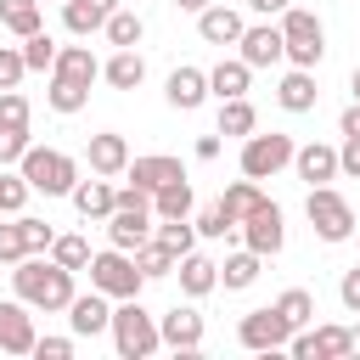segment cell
I'll return each instance as SVG.
<instances>
[{"instance_id": "6da1fadb", "label": "cell", "mask_w": 360, "mask_h": 360, "mask_svg": "<svg viewBox=\"0 0 360 360\" xmlns=\"http://www.w3.org/2000/svg\"><path fill=\"white\" fill-rule=\"evenodd\" d=\"M11 292L28 304V309H45V315H62L73 304V270H62L51 253H22L11 264Z\"/></svg>"}, {"instance_id": "7a4b0ae2", "label": "cell", "mask_w": 360, "mask_h": 360, "mask_svg": "<svg viewBox=\"0 0 360 360\" xmlns=\"http://www.w3.org/2000/svg\"><path fill=\"white\" fill-rule=\"evenodd\" d=\"M112 349H118V360H146V354H158L163 349V338H158V315L141 304V298H118V309H112Z\"/></svg>"}, {"instance_id": "3957f363", "label": "cell", "mask_w": 360, "mask_h": 360, "mask_svg": "<svg viewBox=\"0 0 360 360\" xmlns=\"http://www.w3.org/2000/svg\"><path fill=\"white\" fill-rule=\"evenodd\" d=\"M281 56H287L292 68H321V56H326V28H321L315 11H304V6H287V11H281Z\"/></svg>"}, {"instance_id": "277c9868", "label": "cell", "mask_w": 360, "mask_h": 360, "mask_svg": "<svg viewBox=\"0 0 360 360\" xmlns=\"http://www.w3.org/2000/svg\"><path fill=\"white\" fill-rule=\"evenodd\" d=\"M17 169H22V180H28L34 191H45V197H68L73 180H79V163H73L68 152H56V146H28V152L17 158Z\"/></svg>"}, {"instance_id": "5b68a950", "label": "cell", "mask_w": 360, "mask_h": 360, "mask_svg": "<svg viewBox=\"0 0 360 360\" xmlns=\"http://www.w3.org/2000/svg\"><path fill=\"white\" fill-rule=\"evenodd\" d=\"M304 214H309V225H315L321 242H349L354 236V208H349V197L338 186H309Z\"/></svg>"}, {"instance_id": "8992f818", "label": "cell", "mask_w": 360, "mask_h": 360, "mask_svg": "<svg viewBox=\"0 0 360 360\" xmlns=\"http://www.w3.org/2000/svg\"><path fill=\"white\" fill-rule=\"evenodd\" d=\"M90 287L96 292H107V298H141V287H146V276L135 270V253H124V248H107V253H90Z\"/></svg>"}, {"instance_id": "52a82bcc", "label": "cell", "mask_w": 360, "mask_h": 360, "mask_svg": "<svg viewBox=\"0 0 360 360\" xmlns=\"http://www.w3.org/2000/svg\"><path fill=\"white\" fill-rule=\"evenodd\" d=\"M292 135H281V129H270V135H242V174L248 180H270V174H281L287 163H292Z\"/></svg>"}, {"instance_id": "ba28073f", "label": "cell", "mask_w": 360, "mask_h": 360, "mask_svg": "<svg viewBox=\"0 0 360 360\" xmlns=\"http://www.w3.org/2000/svg\"><path fill=\"white\" fill-rule=\"evenodd\" d=\"M287 338H292V321H287L276 304L248 309V315L236 321V343H242V349H253V354H281V349H287Z\"/></svg>"}, {"instance_id": "9c48e42d", "label": "cell", "mask_w": 360, "mask_h": 360, "mask_svg": "<svg viewBox=\"0 0 360 360\" xmlns=\"http://www.w3.org/2000/svg\"><path fill=\"white\" fill-rule=\"evenodd\" d=\"M236 231H242V248H253L259 259H276V253H281V242H287L281 208H276L270 197H264V202H259V208H253V214H248V219H242Z\"/></svg>"}, {"instance_id": "30bf717a", "label": "cell", "mask_w": 360, "mask_h": 360, "mask_svg": "<svg viewBox=\"0 0 360 360\" xmlns=\"http://www.w3.org/2000/svg\"><path fill=\"white\" fill-rule=\"evenodd\" d=\"M68 315V326H73V338H101L107 326H112V304H107V292H73V304L62 309Z\"/></svg>"}, {"instance_id": "8fae6325", "label": "cell", "mask_w": 360, "mask_h": 360, "mask_svg": "<svg viewBox=\"0 0 360 360\" xmlns=\"http://www.w3.org/2000/svg\"><path fill=\"white\" fill-rule=\"evenodd\" d=\"M158 338H163V349L191 354V349H202V315L191 304H174L169 315H158Z\"/></svg>"}, {"instance_id": "7c38bea8", "label": "cell", "mask_w": 360, "mask_h": 360, "mask_svg": "<svg viewBox=\"0 0 360 360\" xmlns=\"http://www.w3.org/2000/svg\"><path fill=\"white\" fill-rule=\"evenodd\" d=\"M34 309L22 298H6L0 304V354H34Z\"/></svg>"}, {"instance_id": "4fadbf2b", "label": "cell", "mask_w": 360, "mask_h": 360, "mask_svg": "<svg viewBox=\"0 0 360 360\" xmlns=\"http://www.w3.org/2000/svg\"><path fill=\"white\" fill-rule=\"evenodd\" d=\"M236 51H242V62L248 68H276V62H287L281 56V22H253V28H242V39H236Z\"/></svg>"}, {"instance_id": "5bb4252c", "label": "cell", "mask_w": 360, "mask_h": 360, "mask_svg": "<svg viewBox=\"0 0 360 360\" xmlns=\"http://www.w3.org/2000/svg\"><path fill=\"white\" fill-rule=\"evenodd\" d=\"M292 169H298L304 186H332V180H338V146L304 141V146H292Z\"/></svg>"}, {"instance_id": "9a60e30c", "label": "cell", "mask_w": 360, "mask_h": 360, "mask_svg": "<svg viewBox=\"0 0 360 360\" xmlns=\"http://www.w3.org/2000/svg\"><path fill=\"white\" fill-rule=\"evenodd\" d=\"M152 219H158L152 208H112V214H107V242L124 248V253H135V248L152 236Z\"/></svg>"}, {"instance_id": "2e32d148", "label": "cell", "mask_w": 360, "mask_h": 360, "mask_svg": "<svg viewBox=\"0 0 360 360\" xmlns=\"http://www.w3.org/2000/svg\"><path fill=\"white\" fill-rule=\"evenodd\" d=\"M242 28H248V22H242V11H236V6H225V0H214V6H202V11H197V34H202L208 45H236V39H242Z\"/></svg>"}, {"instance_id": "e0dca14e", "label": "cell", "mask_w": 360, "mask_h": 360, "mask_svg": "<svg viewBox=\"0 0 360 360\" xmlns=\"http://www.w3.org/2000/svg\"><path fill=\"white\" fill-rule=\"evenodd\" d=\"M84 158H90V174H124L129 169V141L118 135V129H101V135H90V146H84Z\"/></svg>"}, {"instance_id": "ac0fdd59", "label": "cell", "mask_w": 360, "mask_h": 360, "mask_svg": "<svg viewBox=\"0 0 360 360\" xmlns=\"http://www.w3.org/2000/svg\"><path fill=\"white\" fill-rule=\"evenodd\" d=\"M174 276H180V292L186 298H208L214 287H219V264L208 259V253H180V264H174Z\"/></svg>"}, {"instance_id": "d6986e66", "label": "cell", "mask_w": 360, "mask_h": 360, "mask_svg": "<svg viewBox=\"0 0 360 360\" xmlns=\"http://www.w3.org/2000/svg\"><path fill=\"white\" fill-rule=\"evenodd\" d=\"M163 96H169V107L197 112V107L208 101V73H202V68H174V73H169V84H163Z\"/></svg>"}, {"instance_id": "ffe728a7", "label": "cell", "mask_w": 360, "mask_h": 360, "mask_svg": "<svg viewBox=\"0 0 360 360\" xmlns=\"http://www.w3.org/2000/svg\"><path fill=\"white\" fill-rule=\"evenodd\" d=\"M135 186H146V191H158V186H169V180H180L186 169H180V158H169V152H146V158H135L129 152V169H124Z\"/></svg>"}, {"instance_id": "44dd1931", "label": "cell", "mask_w": 360, "mask_h": 360, "mask_svg": "<svg viewBox=\"0 0 360 360\" xmlns=\"http://www.w3.org/2000/svg\"><path fill=\"white\" fill-rule=\"evenodd\" d=\"M56 79H73V84H96L101 79V62L90 45H56V62H51Z\"/></svg>"}, {"instance_id": "7402d4cb", "label": "cell", "mask_w": 360, "mask_h": 360, "mask_svg": "<svg viewBox=\"0 0 360 360\" xmlns=\"http://www.w3.org/2000/svg\"><path fill=\"white\" fill-rule=\"evenodd\" d=\"M315 68H292V73H281V84H276V101H281V112H309L315 107Z\"/></svg>"}, {"instance_id": "603a6c76", "label": "cell", "mask_w": 360, "mask_h": 360, "mask_svg": "<svg viewBox=\"0 0 360 360\" xmlns=\"http://www.w3.org/2000/svg\"><path fill=\"white\" fill-rule=\"evenodd\" d=\"M73 208L84 214V219H107L112 214V180L107 174H96V180H73Z\"/></svg>"}, {"instance_id": "cb8c5ba5", "label": "cell", "mask_w": 360, "mask_h": 360, "mask_svg": "<svg viewBox=\"0 0 360 360\" xmlns=\"http://www.w3.org/2000/svg\"><path fill=\"white\" fill-rule=\"evenodd\" d=\"M101 79H107L112 90H141V79H146L141 51H135V45H129V51H112V56L101 62Z\"/></svg>"}, {"instance_id": "d4e9b609", "label": "cell", "mask_w": 360, "mask_h": 360, "mask_svg": "<svg viewBox=\"0 0 360 360\" xmlns=\"http://www.w3.org/2000/svg\"><path fill=\"white\" fill-rule=\"evenodd\" d=\"M191 208H197V197H191V180H186V174L152 191V214H158V219H191Z\"/></svg>"}, {"instance_id": "484cf974", "label": "cell", "mask_w": 360, "mask_h": 360, "mask_svg": "<svg viewBox=\"0 0 360 360\" xmlns=\"http://www.w3.org/2000/svg\"><path fill=\"white\" fill-rule=\"evenodd\" d=\"M248 79H253V68H248L242 56H231V62L208 68V96H219V101H231V96H248Z\"/></svg>"}, {"instance_id": "4316f807", "label": "cell", "mask_w": 360, "mask_h": 360, "mask_svg": "<svg viewBox=\"0 0 360 360\" xmlns=\"http://www.w3.org/2000/svg\"><path fill=\"white\" fill-rule=\"evenodd\" d=\"M107 17H112V11H107V6H96V0H62V28H68L73 39H90Z\"/></svg>"}, {"instance_id": "83f0119b", "label": "cell", "mask_w": 360, "mask_h": 360, "mask_svg": "<svg viewBox=\"0 0 360 360\" xmlns=\"http://www.w3.org/2000/svg\"><path fill=\"white\" fill-rule=\"evenodd\" d=\"M0 28H11L17 39L39 34V28H45V11H39V0H0Z\"/></svg>"}, {"instance_id": "f1b7e54d", "label": "cell", "mask_w": 360, "mask_h": 360, "mask_svg": "<svg viewBox=\"0 0 360 360\" xmlns=\"http://www.w3.org/2000/svg\"><path fill=\"white\" fill-rule=\"evenodd\" d=\"M174 264H180V253H169L158 236H146V242L135 248V270H141L146 281H163V276H174Z\"/></svg>"}, {"instance_id": "f546056e", "label": "cell", "mask_w": 360, "mask_h": 360, "mask_svg": "<svg viewBox=\"0 0 360 360\" xmlns=\"http://www.w3.org/2000/svg\"><path fill=\"white\" fill-rule=\"evenodd\" d=\"M259 264H264V259H259L253 248L231 253V259L219 264V287H225V292H242V287H253V281H259Z\"/></svg>"}, {"instance_id": "4dcf8cb0", "label": "cell", "mask_w": 360, "mask_h": 360, "mask_svg": "<svg viewBox=\"0 0 360 360\" xmlns=\"http://www.w3.org/2000/svg\"><path fill=\"white\" fill-rule=\"evenodd\" d=\"M219 202H225V214L242 225V219H248V214L264 202V191H259V180H248V174H242V180H231V186L219 191Z\"/></svg>"}, {"instance_id": "1f68e13d", "label": "cell", "mask_w": 360, "mask_h": 360, "mask_svg": "<svg viewBox=\"0 0 360 360\" xmlns=\"http://www.w3.org/2000/svg\"><path fill=\"white\" fill-rule=\"evenodd\" d=\"M253 129H259V112H253L248 96L219 101V135H253Z\"/></svg>"}, {"instance_id": "d6a6232c", "label": "cell", "mask_w": 360, "mask_h": 360, "mask_svg": "<svg viewBox=\"0 0 360 360\" xmlns=\"http://www.w3.org/2000/svg\"><path fill=\"white\" fill-rule=\"evenodd\" d=\"M101 34H107V45H112V51H129V45H141L146 22H141L135 11H112V17L101 22Z\"/></svg>"}, {"instance_id": "836d02e7", "label": "cell", "mask_w": 360, "mask_h": 360, "mask_svg": "<svg viewBox=\"0 0 360 360\" xmlns=\"http://www.w3.org/2000/svg\"><path fill=\"white\" fill-rule=\"evenodd\" d=\"M45 101H51V112H62V118H68V112H79V107L90 101V84H73V79H56V73H51Z\"/></svg>"}, {"instance_id": "e575fe53", "label": "cell", "mask_w": 360, "mask_h": 360, "mask_svg": "<svg viewBox=\"0 0 360 360\" xmlns=\"http://www.w3.org/2000/svg\"><path fill=\"white\" fill-rule=\"evenodd\" d=\"M152 236H158L169 253H191V248H197V225H191V219H152Z\"/></svg>"}, {"instance_id": "d590c367", "label": "cell", "mask_w": 360, "mask_h": 360, "mask_svg": "<svg viewBox=\"0 0 360 360\" xmlns=\"http://www.w3.org/2000/svg\"><path fill=\"white\" fill-rule=\"evenodd\" d=\"M28 197H34V186L22 180V169H0V214H22L28 208Z\"/></svg>"}, {"instance_id": "8d00e7d4", "label": "cell", "mask_w": 360, "mask_h": 360, "mask_svg": "<svg viewBox=\"0 0 360 360\" xmlns=\"http://www.w3.org/2000/svg\"><path fill=\"white\" fill-rule=\"evenodd\" d=\"M17 51H22V68H28V73H51V62H56V39H51L45 28H39V34H28Z\"/></svg>"}, {"instance_id": "74e56055", "label": "cell", "mask_w": 360, "mask_h": 360, "mask_svg": "<svg viewBox=\"0 0 360 360\" xmlns=\"http://www.w3.org/2000/svg\"><path fill=\"white\" fill-rule=\"evenodd\" d=\"M276 309H281V315L292 321V332H298V326L315 321V292H309V287H287V292L276 298Z\"/></svg>"}, {"instance_id": "f35d334b", "label": "cell", "mask_w": 360, "mask_h": 360, "mask_svg": "<svg viewBox=\"0 0 360 360\" xmlns=\"http://www.w3.org/2000/svg\"><path fill=\"white\" fill-rule=\"evenodd\" d=\"M51 259H56L62 270L79 276V270L90 264V242H84V236H56V242H51Z\"/></svg>"}, {"instance_id": "ab89813d", "label": "cell", "mask_w": 360, "mask_h": 360, "mask_svg": "<svg viewBox=\"0 0 360 360\" xmlns=\"http://www.w3.org/2000/svg\"><path fill=\"white\" fill-rule=\"evenodd\" d=\"M191 225H197V236H214V242L236 231V219L225 214V202H208V208H197V219H191Z\"/></svg>"}, {"instance_id": "60d3db41", "label": "cell", "mask_w": 360, "mask_h": 360, "mask_svg": "<svg viewBox=\"0 0 360 360\" xmlns=\"http://www.w3.org/2000/svg\"><path fill=\"white\" fill-rule=\"evenodd\" d=\"M349 354V326H315V360H343Z\"/></svg>"}, {"instance_id": "b9f144b4", "label": "cell", "mask_w": 360, "mask_h": 360, "mask_svg": "<svg viewBox=\"0 0 360 360\" xmlns=\"http://www.w3.org/2000/svg\"><path fill=\"white\" fill-rule=\"evenodd\" d=\"M0 124L6 129H28V96L22 90H0Z\"/></svg>"}, {"instance_id": "7bdbcfd3", "label": "cell", "mask_w": 360, "mask_h": 360, "mask_svg": "<svg viewBox=\"0 0 360 360\" xmlns=\"http://www.w3.org/2000/svg\"><path fill=\"white\" fill-rule=\"evenodd\" d=\"M17 219H22V248H28V253H51L56 231H51L45 219H28V214H17Z\"/></svg>"}, {"instance_id": "ee69618b", "label": "cell", "mask_w": 360, "mask_h": 360, "mask_svg": "<svg viewBox=\"0 0 360 360\" xmlns=\"http://www.w3.org/2000/svg\"><path fill=\"white\" fill-rule=\"evenodd\" d=\"M22 253H28V248H22V219L11 214V219L0 225V264H17Z\"/></svg>"}, {"instance_id": "f6af8a7d", "label": "cell", "mask_w": 360, "mask_h": 360, "mask_svg": "<svg viewBox=\"0 0 360 360\" xmlns=\"http://www.w3.org/2000/svg\"><path fill=\"white\" fill-rule=\"evenodd\" d=\"M22 73H28V68H22V51H17V45H0V90H17Z\"/></svg>"}, {"instance_id": "bcb514c9", "label": "cell", "mask_w": 360, "mask_h": 360, "mask_svg": "<svg viewBox=\"0 0 360 360\" xmlns=\"http://www.w3.org/2000/svg\"><path fill=\"white\" fill-rule=\"evenodd\" d=\"M28 146H34V141H28V129H6V124H0V169H6V163H17Z\"/></svg>"}, {"instance_id": "7dc6e473", "label": "cell", "mask_w": 360, "mask_h": 360, "mask_svg": "<svg viewBox=\"0 0 360 360\" xmlns=\"http://www.w3.org/2000/svg\"><path fill=\"white\" fill-rule=\"evenodd\" d=\"M73 349H79V338H34L39 360H73Z\"/></svg>"}, {"instance_id": "c3c4849f", "label": "cell", "mask_w": 360, "mask_h": 360, "mask_svg": "<svg viewBox=\"0 0 360 360\" xmlns=\"http://www.w3.org/2000/svg\"><path fill=\"white\" fill-rule=\"evenodd\" d=\"M338 174H354V180H360V135H343V146H338Z\"/></svg>"}, {"instance_id": "681fc988", "label": "cell", "mask_w": 360, "mask_h": 360, "mask_svg": "<svg viewBox=\"0 0 360 360\" xmlns=\"http://www.w3.org/2000/svg\"><path fill=\"white\" fill-rule=\"evenodd\" d=\"M338 298H343V309H349V315H360V264H354V270H343Z\"/></svg>"}, {"instance_id": "f907efd6", "label": "cell", "mask_w": 360, "mask_h": 360, "mask_svg": "<svg viewBox=\"0 0 360 360\" xmlns=\"http://www.w3.org/2000/svg\"><path fill=\"white\" fill-rule=\"evenodd\" d=\"M338 135H360V101H349V107H343V118H338Z\"/></svg>"}, {"instance_id": "816d5d0a", "label": "cell", "mask_w": 360, "mask_h": 360, "mask_svg": "<svg viewBox=\"0 0 360 360\" xmlns=\"http://www.w3.org/2000/svg\"><path fill=\"white\" fill-rule=\"evenodd\" d=\"M287 6H292V0H248V11H253V17H281Z\"/></svg>"}, {"instance_id": "f5cc1de1", "label": "cell", "mask_w": 360, "mask_h": 360, "mask_svg": "<svg viewBox=\"0 0 360 360\" xmlns=\"http://www.w3.org/2000/svg\"><path fill=\"white\" fill-rule=\"evenodd\" d=\"M191 152H197L202 163H208V158H219V129H214V135H197V146H191Z\"/></svg>"}, {"instance_id": "db71d44e", "label": "cell", "mask_w": 360, "mask_h": 360, "mask_svg": "<svg viewBox=\"0 0 360 360\" xmlns=\"http://www.w3.org/2000/svg\"><path fill=\"white\" fill-rule=\"evenodd\" d=\"M174 6H180V11H191V17H197V11H202V6H214V0H174Z\"/></svg>"}, {"instance_id": "11a10c76", "label": "cell", "mask_w": 360, "mask_h": 360, "mask_svg": "<svg viewBox=\"0 0 360 360\" xmlns=\"http://www.w3.org/2000/svg\"><path fill=\"white\" fill-rule=\"evenodd\" d=\"M349 354H360V326H349Z\"/></svg>"}, {"instance_id": "9f6ffc18", "label": "cell", "mask_w": 360, "mask_h": 360, "mask_svg": "<svg viewBox=\"0 0 360 360\" xmlns=\"http://www.w3.org/2000/svg\"><path fill=\"white\" fill-rule=\"evenodd\" d=\"M349 90H354V101H360V68H354V79H349Z\"/></svg>"}, {"instance_id": "6f0895ef", "label": "cell", "mask_w": 360, "mask_h": 360, "mask_svg": "<svg viewBox=\"0 0 360 360\" xmlns=\"http://www.w3.org/2000/svg\"><path fill=\"white\" fill-rule=\"evenodd\" d=\"M96 6H107V11H118V0H96Z\"/></svg>"}, {"instance_id": "680465c9", "label": "cell", "mask_w": 360, "mask_h": 360, "mask_svg": "<svg viewBox=\"0 0 360 360\" xmlns=\"http://www.w3.org/2000/svg\"><path fill=\"white\" fill-rule=\"evenodd\" d=\"M354 236H360V225H354Z\"/></svg>"}, {"instance_id": "91938a15", "label": "cell", "mask_w": 360, "mask_h": 360, "mask_svg": "<svg viewBox=\"0 0 360 360\" xmlns=\"http://www.w3.org/2000/svg\"><path fill=\"white\" fill-rule=\"evenodd\" d=\"M56 6H62V0H56Z\"/></svg>"}]
</instances>
